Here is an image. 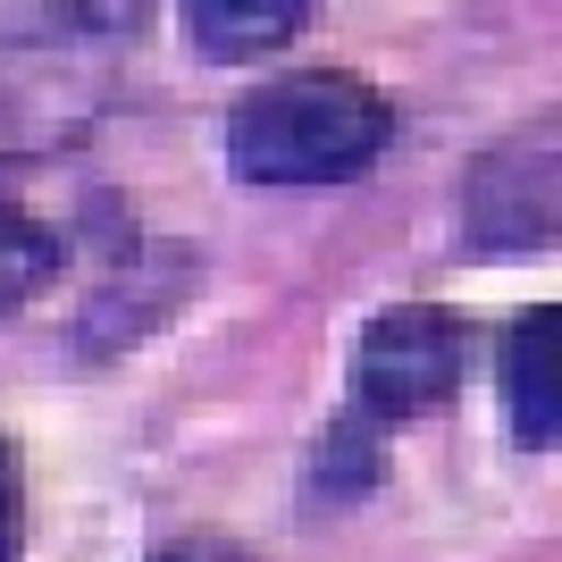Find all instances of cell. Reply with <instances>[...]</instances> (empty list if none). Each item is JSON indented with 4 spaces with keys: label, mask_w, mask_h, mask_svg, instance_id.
Returning <instances> with one entry per match:
<instances>
[{
    "label": "cell",
    "mask_w": 562,
    "mask_h": 562,
    "mask_svg": "<svg viewBox=\"0 0 562 562\" xmlns=\"http://www.w3.org/2000/svg\"><path fill=\"white\" fill-rule=\"evenodd\" d=\"M395 143V101L345 68L278 76L227 110V168L244 186H352Z\"/></svg>",
    "instance_id": "6da1fadb"
},
{
    "label": "cell",
    "mask_w": 562,
    "mask_h": 562,
    "mask_svg": "<svg viewBox=\"0 0 562 562\" xmlns=\"http://www.w3.org/2000/svg\"><path fill=\"white\" fill-rule=\"evenodd\" d=\"M151 562H252L235 538H218V529H193V538H177V546H160Z\"/></svg>",
    "instance_id": "9c48e42d"
},
{
    "label": "cell",
    "mask_w": 562,
    "mask_h": 562,
    "mask_svg": "<svg viewBox=\"0 0 562 562\" xmlns=\"http://www.w3.org/2000/svg\"><path fill=\"white\" fill-rule=\"evenodd\" d=\"M59 260H68V235L50 227V218L18 211V202H0V319L34 303L59 278Z\"/></svg>",
    "instance_id": "8992f818"
},
{
    "label": "cell",
    "mask_w": 562,
    "mask_h": 562,
    "mask_svg": "<svg viewBox=\"0 0 562 562\" xmlns=\"http://www.w3.org/2000/svg\"><path fill=\"white\" fill-rule=\"evenodd\" d=\"M470 370V328L437 303H395L378 311L352 345V420L361 428H403L437 412Z\"/></svg>",
    "instance_id": "7a4b0ae2"
},
{
    "label": "cell",
    "mask_w": 562,
    "mask_h": 562,
    "mask_svg": "<svg viewBox=\"0 0 562 562\" xmlns=\"http://www.w3.org/2000/svg\"><path fill=\"white\" fill-rule=\"evenodd\" d=\"M462 227L479 235V252H546L554 244V126L546 117L538 135H513L504 151L470 168Z\"/></svg>",
    "instance_id": "3957f363"
},
{
    "label": "cell",
    "mask_w": 562,
    "mask_h": 562,
    "mask_svg": "<svg viewBox=\"0 0 562 562\" xmlns=\"http://www.w3.org/2000/svg\"><path fill=\"white\" fill-rule=\"evenodd\" d=\"M25 554V487H18V462H9V446H0V562Z\"/></svg>",
    "instance_id": "ba28073f"
},
{
    "label": "cell",
    "mask_w": 562,
    "mask_h": 562,
    "mask_svg": "<svg viewBox=\"0 0 562 562\" xmlns=\"http://www.w3.org/2000/svg\"><path fill=\"white\" fill-rule=\"evenodd\" d=\"M177 25H186V43L202 59H260V50L294 43L311 25V9L303 0H193Z\"/></svg>",
    "instance_id": "5b68a950"
},
{
    "label": "cell",
    "mask_w": 562,
    "mask_h": 562,
    "mask_svg": "<svg viewBox=\"0 0 562 562\" xmlns=\"http://www.w3.org/2000/svg\"><path fill=\"white\" fill-rule=\"evenodd\" d=\"M554 303H538L529 319L504 328V412H513V437L529 453H554L562 403H554Z\"/></svg>",
    "instance_id": "277c9868"
},
{
    "label": "cell",
    "mask_w": 562,
    "mask_h": 562,
    "mask_svg": "<svg viewBox=\"0 0 562 562\" xmlns=\"http://www.w3.org/2000/svg\"><path fill=\"white\" fill-rule=\"evenodd\" d=\"M370 446H378V437L352 420V412L319 437V487H328V504H345V495H361V487L378 479V453H370Z\"/></svg>",
    "instance_id": "52a82bcc"
}]
</instances>
